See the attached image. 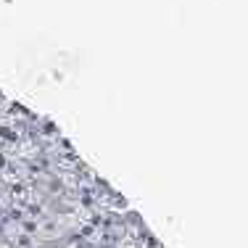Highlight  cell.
<instances>
[{"mask_svg":"<svg viewBox=\"0 0 248 248\" xmlns=\"http://www.w3.org/2000/svg\"><path fill=\"white\" fill-rule=\"evenodd\" d=\"M0 248H8V246H5V243H0Z\"/></svg>","mask_w":248,"mask_h":248,"instance_id":"obj_1","label":"cell"}]
</instances>
